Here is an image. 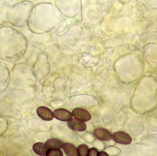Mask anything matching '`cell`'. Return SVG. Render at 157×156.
Masks as SVG:
<instances>
[{
	"label": "cell",
	"mask_w": 157,
	"mask_h": 156,
	"mask_svg": "<svg viewBox=\"0 0 157 156\" xmlns=\"http://www.w3.org/2000/svg\"><path fill=\"white\" fill-rule=\"evenodd\" d=\"M112 139L117 143L124 145L130 144L132 141L130 136L123 131H118L114 133L112 135Z\"/></svg>",
	"instance_id": "1"
},
{
	"label": "cell",
	"mask_w": 157,
	"mask_h": 156,
	"mask_svg": "<svg viewBox=\"0 0 157 156\" xmlns=\"http://www.w3.org/2000/svg\"><path fill=\"white\" fill-rule=\"evenodd\" d=\"M93 135L98 140L102 141H109L112 139V135L109 130L103 128H96Z\"/></svg>",
	"instance_id": "2"
},
{
	"label": "cell",
	"mask_w": 157,
	"mask_h": 156,
	"mask_svg": "<svg viewBox=\"0 0 157 156\" xmlns=\"http://www.w3.org/2000/svg\"><path fill=\"white\" fill-rule=\"evenodd\" d=\"M72 114L77 119L83 121H88L91 119V115L89 111L83 108H77L74 109L72 112Z\"/></svg>",
	"instance_id": "3"
},
{
	"label": "cell",
	"mask_w": 157,
	"mask_h": 156,
	"mask_svg": "<svg viewBox=\"0 0 157 156\" xmlns=\"http://www.w3.org/2000/svg\"><path fill=\"white\" fill-rule=\"evenodd\" d=\"M54 117L61 121H67L73 118V115L70 111L63 108L56 109L53 112Z\"/></svg>",
	"instance_id": "4"
},
{
	"label": "cell",
	"mask_w": 157,
	"mask_h": 156,
	"mask_svg": "<svg viewBox=\"0 0 157 156\" xmlns=\"http://www.w3.org/2000/svg\"><path fill=\"white\" fill-rule=\"evenodd\" d=\"M67 125L71 129L78 132L84 131L87 128V125L84 121L76 118H72L67 121Z\"/></svg>",
	"instance_id": "5"
},
{
	"label": "cell",
	"mask_w": 157,
	"mask_h": 156,
	"mask_svg": "<svg viewBox=\"0 0 157 156\" xmlns=\"http://www.w3.org/2000/svg\"><path fill=\"white\" fill-rule=\"evenodd\" d=\"M37 113L39 117L43 120L50 121L54 118L53 113L52 110L45 106H40L37 109Z\"/></svg>",
	"instance_id": "6"
},
{
	"label": "cell",
	"mask_w": 157,
	"mask_h": 156,
	"mask_svg": "<svg viewBox=\"0 0 157 156\" xmlns=\"http://www.w3.org/2000/svg\"><path fill=\"white\" fill-rule=\"evenodd\" d=\"M63 151L66 153V155L68 156H78V153L77 149L75 145L72 143H63L62 147Z\"/></svg>",
	"instance_id": "7"
},
{
	"label": "cell",
	"mask_w": 157,
	"mask_h": 156,
	"mask_svg": "<svg viewBox=\"0 0 157 156\" xmlns=\"http://www.w3.org/2000/svg\"><path fill=\"white\" fill-rule=\"evenodd\" d=\"M46 145L48 149H59L63 147V143L61 140L55 138L49 139L46 142Z\"/></svg>",
	"instance_id": "8"
},
{
	"label": "cell",
	"mask_w": 157,
	"mask_h": 156,
	"mask_svg": "<svg viewBox=\"0 0 157 156\" xmlns=\"http://www.w3.org/2000/svg\"><path fill=\"white\" fill-rule=\"evenodd\" d=\"M33 151L40 156H46V152L48 150L46 145L42 143H35L33 147Z\"/></svg>",
	"instance_id": "9"
},
{
	"label": "cell",
	"mask_w": 157,
	"mask_h": 156,
	"mask_svg": "<svg viewBox=\"0 0 157 156\" xmlns=\"http://www.w3.org/2000/svg\"><path fill=\"white\" fill-rule=\"evenodd\" d=\"M89 150V147L87 145L84 144H81L77 148L78 156H88Z\"/></svg>",
	"instance_id": "10"
},
{
	"label": "cell",
	"mask_w": 157,
	"mask_h": 156,
	"mask_svg": "<svg viewBox=\"0 0 157 156\" xmlns=\"http://www.w3.org/2000/svg\"><path fill=\"white\" fill-rule=\"evenodd\" d=\"M47 156H63V154L59 149H48L46 152Z\"/></svg>",
	"instance_id": "11"
},
{
	"label": "cell",
	"mask_w": 157,
	"mask_h": 156,
	"mask_svg": "<svg viewBox=\"0 0 157 156\" xmlns=\"http://www.w3.org/2000/svg\"><path fill=\"white\" fill-rule=\"evenodd\" d=\"M98 151L95 148H92L89 150L88 156H98Z\"/></svg>",
	"instance_id": "12"
},
{
	"label": "cell",
	"mask_w": 157,
	"mask_h": 156,
	"mask_svg": "<svg viewBox=\"0 0 157 156\" xmlns=\"http://www.w3.org/2000/svg\"><path fill=\"white\" fill-rule=\"evenodd\" d=\"M109 155H108L106 152H105V151H100V152H98V156H108Z\"/></svg>",
	"instance_id": "13"
}]
</instances>
